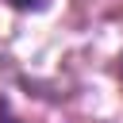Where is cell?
<instances>
[{
    "mask_svg": "<svg viewBox=\"0 0 123 123\" xmlns=\"http://www.w3.org/2000/svg\"><path fill=\"white\" fill-rule=\"evenodd\" d=\"M4 4H12V8H19V12H38L46 0H4Z\"/></svg>",
    "mask_w": 123,
    "mask_h": 123,
    "instance_id": "6da1fadb",
    "label": "cell"
},
{
    "mask_svg": "<svg viewBox=\"0 0 123 123\" xmlns=\"http://www.w3.org/2000/svg\"><path fill=\"white\" fill-rule=\"evenodd\" d=\"M0 123H19V119H15V115H12V108H8V104H4V100H0Z\"/></svg>",
    "mask_w": 123,
    "mask_h": 123,
    "instance_id": "7a4b0ae2",
    "label": "cell"
},
{
    "mask_svg": "<svg viewBox=\"0 0 123 123\" xmlns=\"http://www.w3.org/2000/svg\"><path fill=\"white\" fill-rule=\"evenodd\" d=\"M119 73H123V54H119Z\"/></svg>",
    "mask_w": 123,
    "mask_h": 123,
    "instance_id": "3957f363",
    "label": "cell"
}]
</instances>
